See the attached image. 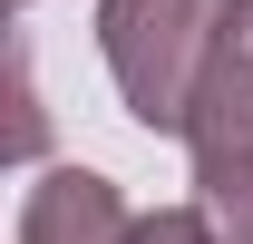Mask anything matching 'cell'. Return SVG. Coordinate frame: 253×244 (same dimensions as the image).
Listing matches in <instances>:
<instances>
[{
    "instance_id": "cell-1",
    "label": "cell",
    "mask_w": 253,
    "mask_h": 244,
    "mask_svg": "<svg viewBox=\"0 0 253 244\" xmlns=\"http://www.w3.org/2000/svg\"><path fill=\"white\" fill-rule=\"evenodd\" d=\"M234 10L244 0H97V59L117 78V108L146 137H185L195 88L224 59Z\"/></svg>"
},
{
    "instance_id": "cell-2",
    "label": "cell",
    "mask_w": 253,
    "mask_h": 244,
    "mask_svg": "<svg viewBox=\"0 0 253 244\" xmlns=\"http://www.w3.org/2000/svg\"><path fill=\"white\" fill-rule=\"evenodd\" d=\"M185 156H195V205L214 215L224 244H253V49L224 30V59L205 68L185 118Z\"/></svg>"
},
{
    "instance_id": "cell-3",
    "label": "cell",
    "mask_w": 253,
    "mask_h": 244,
    "mask_svg": "<svg viewBox=\"0 0 253 244\" xmlns=\"http://www.w3.org/2000/svg\"><path fill=\"white\" fill-rule=\"evenodd\" d=\"M126 195L97 166H49V176L20 195V244H126Z\"/></svg>"
},
{
    "instance_id": "cell-4",
    "label": "cell",
    "mask_w": 253,
    "mask_h": 244,
    "mask_svg": "<svg viewBox=\"0 0 253 244\" xmlns=\"http://www.w3.org/2000/svg\"><path fill=\"white\" fill-rule=\"evenodd\" d=\"M126 244H224V235H214V215H205V205H156V215L126 225Z\"/></svg>"
},
{
    "instance_id": "cell-5",
    "label": "cell",
    "mask_w": 253,
    "mask_h": 244,
    "mask_svg": "<svg viewBox=\"0 0 253 244\" xmlns=\"http://www.w3.org/2000/svg\"><path fill=\"white\" fill-rule=\"evenodd\" d=\"M20 156H39V88H30V49H20Z\"/></svg>"
},
{
    "instance_id": "cell-6",
    "label": "cell",
    "mask_w": 253,
    "mask_h": 244,
    "mask_svg": "<svg viewBox=\"0 0 253 244\" xmlns=\"http://www.w3.org/2000/svg\"><path fill=\"white\" fill-rule=\"evenodd\" d=\"M234 39H244V49H253V0H244V10H234Z\"/></svg>"
},
{
    "instance_id": "cell-7",
    "label": "cell",
    "mask_w": 253,
    "mask_h": 244,
    "mask_svg": "<svg viewBox=\"0 0 253 244\" xmlns=\"http://www.w3.org/2000/svg\"><path fill=\"white\" fill-rule=\"evenodd\" d=\"M20 10H30V0H20Z\"/></svg>"
}]
</instances>
